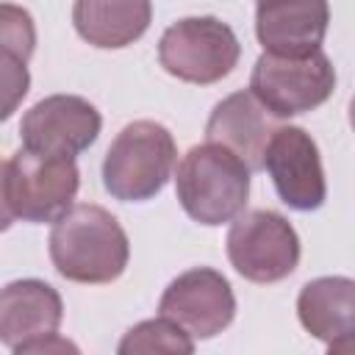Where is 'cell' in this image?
<instances>
[{
	"label": "cell",
	"mask_w": 355,
	"mask_h": 355,
	"mask_svg": "<svg viewBox=\"0 0 355 355\" xmlns=\"http://www.w3.org/2000/svg\"><path fill=\"white\" fill-rule=\"evenodd\" d=\"M130 258V244L116 222L100 205L78 202L53 219L50 261L55 272L72 283H111Z\"/></svg>",
	"instance_id": "cell-1"
},
{
	"label": "cell",
	"mask_w": 355,
	"mask_h": 355,
	"mask_svg": "<svg viewBox=\"0 0 355 355\" xmlns=\"http://www.w3.org/2000/svg\"><path fill=\"white\" fill-rule=\"evenodd\" d=\"M175 191L183 211L208 227L236 219L250 197L247 164L216 141L194 144L178 164Z\"/></svg>",
	"instance_id": "cell-2"
},
{
	"label": "cell",
	"mask_w": 355,
	"mask_h": 355,
	"mask_svg": "<svg viewBox=\"0 0 355 355\" xmlns=\"http://www.w3.org/2000/svg\"><path fill=\"white\" fill-rule=\"evenodd\" d=\"M178 147L172 133L153 119L125 125L103 158V186L114 200H153L172 178Z\"/></svg>",
	"instance_id": "cell-3"
},
{
	"label": "cell",
	"mask_w": 355,
	"mask_h": 355,
	"mask_svg": "<svg viewBox=\"0 0 355 355\" xmlns=\"http://www.w3.org/2000/svg\"><path fill=\"white\" fill-rule=\"evenodd\" d=\"M241 44L233 28L216 17H186L169 25L158 42L161 67L186 83H216L239 64Z\"/></svg>",
	"instance_id": "cell-4"
},
{
	"label": "cell",
	"mask_w": 355,
	"mask_h": 355,
	"mask_svg": "<svg viewBox=\"0 0 355 355\" xmlns=\"http://www.w3.org/2000/svg\"><path fill=\"white\" fill-rule=\"evenodd\" d=\"M336 89V69L322 50L308 55H258L250 92L266 105L277 119L297 116L319 108L330 100Z\"/></svg>",
	"instance_id": "cell-5"
},
{
	"label": "cell",
	"mask_w": 355,
	"mask_h": 355,
	"mask_svg": "<svg viewBox=\"0 0 355 355\" xmlns=\"http://www.w3.org/2000/svg\"><path fill=\"white\" fill-rule=\"evenodd\" d=\"M80 186L75 158L17 150L6 161V200L22 222H53L64 214Z\"/></svg>",
	"instance_id": "cell-6"
},
{
	"label": "cell",
	"mask_w": 355,
	"mask_h": 355,
	"mask_svg": "<svg viewBox=\"0 0 355 355\" xmlns=\"http://www.w3.org/2000/svg\"><path fill=\"white\" fill-rule=\"evenodd\" d=\"M227 258L233 269L252 283H277L300 263V236L291 222L266 208H255L230 219Z\"/></svg>",
	"instance_id": "cell-7"
},
{
	"label": "cell",
	"mask_w": 355,
	"mask_h": 355,
	"mask_svg": "<svg viewBox=\"0 0 355 355\" xmlns=\"http://www.w3.org/2000/svg\"><path fill=\"white\" fill-rule=\"evenodd\" d=\"M158 313L175 322L191 341L214 338L236 316V297L227 277L208 266L178 275L161 294Z\"/></svg>",
	"instance_id": "cell-8"
},
{
	"label": "cell",
	"mask_w": 355,
	"mask_h": 355,
	"mask_svg": "<svg viewBox=\"0 0 355 355\" xmlns=\"http://www.w3.org/2000/svg\"><path fill=\"white\" fill-rule=\"evenodd\" d=\"M103 128L100 111L78 94H50L31 105L19 122L25 150L75 158L89 150Z\"/></svg>",
	"instance_id": "cell-9"
},
{
	"label": "cell",
	"mask_w": 355,
	"mask_h": 355,
	"mask_svg": "<svg viewBox=\"0 0 355 355\" xmlns=\"http://www.w3.org/2000/svg\"><path fill=\"white\" fill-rule=\"evenodd\" d=\"M263 169L269 172L277 197L294 211H316L327 197L319 147L297 125H277L266 150Z\"/></svg>",
	"instance_id": "cell-10"
},
{
	"label": "cell",
	"mask_w": 355,
	"mask_h": 355,
	"mask_svg": "<svg viewBox=\"0 0 355 355\" xmlns=\"http://www.w3.org/2000/svg\"><path fill=\"white\" fill-rule=\"evenodd\" d=\"M64 319L61 294L36 277L14 280L0 288V344L25 352L33 341L55 336Z\"/></svg>",
	"instance_id": "cell-11"
},
{
	"label": "cell",
	"mask_w": 355,
	"mask_h": 355,
	"mask_svg": "<svg viewBox=\"0 0 355 355\" xmlns=\"http://www.w3.org/2000/svg\"><path fill=\"white\" fill-rule=\"evenodd\" d=\"M327 22V0H258L255 36L263 53L308 55L322 50Z\"/></svg>",
	"instance_id": "cell-12"
},
{
	"label": "cell",
	"mask_w": 355,
	"mask_h": 355,
	"mask_svg": "<svg viewBox=\"0 0 355 355\" xmlns=\"http://www.w3.org/2000/svg\"><path fill=\"white\" fill-rule=\"evenodd\" d=\"M275 128L277 116L247 89L216 103L205 125V139L227 147L247 164L250 172H258L263 169V150Z\"/></svg>",
	"instance_id": "cell-13"
},
{
	"label": "cell",
	"mask_w": 355,
	"mask_h": 355,
	"mask_svg": "<svg viewBox=\"0 0 355 355\" xmlns=\"http://www.w3.org/2000/svg\"><path fill=\"white\" fill-rule=\"evenodd\" d=\"M297 316L302 327L324 341L333 352H352L355 347V283L349 277H316L302 286L297 297Z\"/></svg>",
	"instance_id": "cell-14"
},
{
	"label": "cell",
	"mask_w": 355,
	"mask_h": 355,
	"mask_svg": "<svg viewBox=\"0 0 355 355\" xmlns=\"http://www.w3.org/2000/svg\"><path fill=\"white\" fill-rule=\"evenodd\" d=\"M153 19L150 0H75L72 25L83 42L100 50H119L144 36Z\"/></svg>",
	"instance_id": "cell-15"
},
{
	"label": "cell",
	"mask_w": 355,
	"mask_h": 355,
	"mask_svg": "<svg viewBox=\"0 0 355 355\" xmlns=\"http://www.w3.org/2000/svg\"><path fill=\"white\" fill-rule=\"evenodd\" d=\"M119 355H133V352H175V355H189L194 352V341L166 316L139 322L125 333V338L116 347Z\"/></svg>",
	"instance_id": "cell-16"
},
{
	"label": "cell",
	"mask_w": 355,
	"mask_h": 355,
	"mask_svg": "<svg viewBox=\"0 0 355 355\" xmlns=\"http://www.w3.org/2000/svg\"><path fill=\"white\" fill-rule=\"evenodd\" d=\"M28 61L31 58L17 53L14 47L0 44V122H6L19 108L31 89Z\"/></svg>",
	"instance_id": "cell-17"
},
{
	"label": "cell",
	"mask_w": 355,
	"mask_h": 355,
	"mask_svg": "<svg viewBox=\"0 0 355 355\" xmlns=\"http://www.w3.org/2000/svg\"><path fill=\"white\" fill-rule=\"evenodd\" d=\"M0 44L14 47L25 58L36 50V25L33 17L14 3H0Z\"/></svg>",
	"instance_id": "cell-18"
},
{
	"label": "cell",
	"mask_w": 355,
	"mask_h": 355,
	"mask_svg": "<svg viewBox=\"0 0 355 355\" xmlns=\"http://www.w3.org/2000/svg\"><path fill=\"white\" fill-rule=\"evenodd\" d=\"M25 352H78V347L55 333V336H47V338H42V341H33ZM25 352H22V355H25Z\"/></svg>",
	"instance_id": "cell-19"
},
{
	"label": "cell",
	"mask_w": 355,
	"mask_h": 355,
	"mask_svg": "<svg viewBox=\"0 0 355 355\" xmlns=\"http://www.w3.org/2000/svg\"><path fill=\"white\" fill-rule=\"evenodd\" d=\"M14 211L6 200V161H0V233H6L14 225Z\"/></svg>",
	"instance_id": "cell-20"
}]
</instances>
